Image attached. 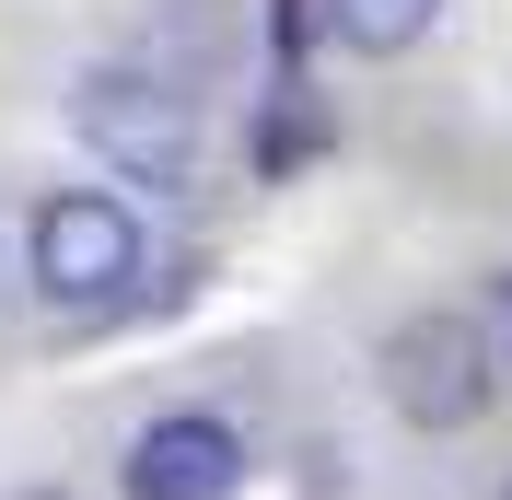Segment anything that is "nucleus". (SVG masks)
Here are the masks:
<instances>
[{"label": "nucleus", "instance_id": "6e6552de", "mask_svg": "<svg viewBox=\"0 0 512 500\" xmlns=\"http://www.w3.org/2000/svg\"><path fill=\"white\" fill-rule=\"evenodd\" d=\"M501 500H512V477H501Z\"/></svg>", "mask_w": 512, "mask_h": 500}, {"label": "nucleus", "instance_id": "f257e3e1", "mask_svg": "<svg viewBox=\"0 0 512 500\" xmlns=\"http://www.w3.org/2000/svg\"><path fill=\"white\" fill-rule=\"evenodd\" d=\"M70 128L117 163L128 187H187V163H198V105L175 94L163 70H140V59L82 70V82H70Z\"/></svg>", "mask_w": 512, "mask_h": 500}, {"label": "nucleus", "instance_id": "7ed1b4c3", "mask_svg": "<svg viewBox=\"0 0 512 500\" xmlns=\"http://www.w3.org/2000/svg\"><path fill=\"white\" fill-rule=\"evenodd\" d=\"M128 280H140V221L105 187H59L35 210V291L59 314H105Z\"/></svg>", "mask_w": 512, "mask_h": 500}, {"label": "nucleus", "instance_id": "423d86ee", "mask_svg": "<svg viewBox=\"0 0 512 500\" xmlns=\"http://www.w3.org/2000/svg\"><path fill=\"white\" fill-rule=\"evenodd\" d=\"M431 12L443 0H326V35L361 47V59H408L419 35H431Z\"/></svg>", "mask_w": 512, "mask_h": 500}, {"label": "nucleus", "instance_id": "f03ea898", "mask_svg": "<svg viewBox=\"0 0 512 500\" xmlns=\"http://www.w3.org/2000/svg\"><path fill=\"white\" fill-rule=\"evenodd\" d=\"M489 373H501V361H489V326L454 314V303L408 314V326L384 338V407H396L408 431H466L489 407Z\"/></svg>", "mask_w": 512, "mask_h": 500}, {"label": "nucleus", "instance_id": "39448f33", "mask_svg": "<svg viewBox=\"0 0 512 500\" xmlns=\"http://www.w3.org/2000/svg\"><path fill=\"white\" fill-rule=\"evenodd\" d=\"M222 59H233V24H222V0H175V12H163V47L140 70H163V82H175V94H210V82H222Z\"/></svg>", "mask_w": 512, "mask_h": 500}, {"label": "nucleus", "instance_id": "0eeeda50", "mask_svg": "<svg viewBox=\"0 0 512 500\" xmlns=\"http://www.w3.org/2000/svg\"><path fill=\"white\" fill-rule=\"evenodd\" d=\"M315 152H326L315 94H303V82H280V117H256V163H268V175H291V163H315Z\"/></svg>", "mask_w": 512, "mask_h": 500}, {"label": "nucleus", "instance_id": "20e7f679", "mask_svg": "<svg viewBox=\"0 0 512 500\" xmlns=\"http://www.w3.org/2000/svg\"><path fill=\"white\" fill-rule=\"evenodd\" d=\"M245 489V442L222 419H152V431L128 442V500H233Z\"/></svg>", "mask_w": 512, "mask_h": 500}]
</instances>
